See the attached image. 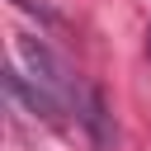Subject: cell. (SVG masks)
<instances>
[{
  "instance_id": "1",
  "label": "cell",
  "mask_w": 151,
  "mask_h": 151,
  "mask_svg": "<svg viewBox=\"0 0 151 151\" xmlns=\"http://www.w3.org/2000/svg\"><path fill=\"white\" fill-rule=\"evenodd\" d=\"M19 57H24V66L33 71L28 80H33V85H42L61 109H76V113H80V104H85V109H94V113H99L94 94H85V90H80V80L71 76V66H66L52 47H42L38 38H24V42H19ZM80 118H85V113H80Z\"/></svg>"
}]
</instances>
